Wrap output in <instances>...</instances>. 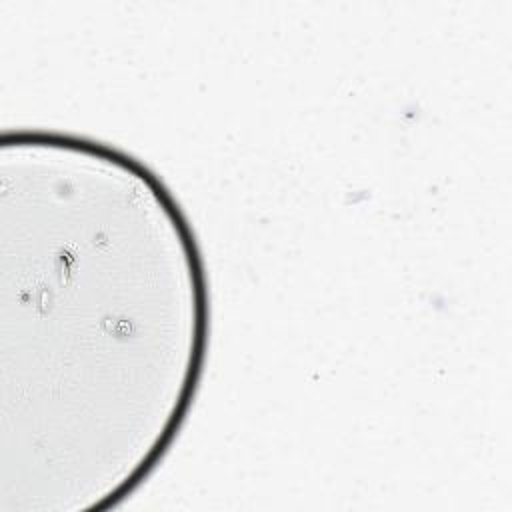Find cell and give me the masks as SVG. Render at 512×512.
Instances as JSON below:
<instances>
[{
	"mask_svg": "<svg viewBox=\"0 0 512 512\" xmlns=\"http://www.w3.org/2000/svg\"><path fill=\"white\" fill-rule=\"evenodd\" d=\"M210 332L194 230L142 160L0 136V512L106 510L176 440Z\"/></svg>",
	"mask_w": 512,
	"mask_h": 512,
	"instance_id": "1",
	"label": "cell"
}]
</instances>
